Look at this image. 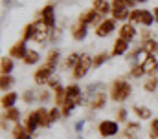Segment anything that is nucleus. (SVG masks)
<instances>
[{"label": "nucleus", "mask_w": 158, "mask_h": 139, "mask_svg": "<svg viewBox=\"0 0 158 139\" xmlns=\"http://www.w3.org/2000/svg\"><path fill=\"white\" fill-rule=\"evenodd\" d=\"M121 139H136V134H131V132L125 130V132L121 134Z\"/></svg>", "instance_id": "obj_45"}, {"label": "nucleus", "mask_w": 158, "mask_h": 139, "mask_svg": "<svg viewBox=\"0 0 158 139\" xmlns=\"http://www.w3.org/2000/svg\"><path fill=\"white\" fill-rule=\"evenodd\" d=\"M92 6H94V9H96L101 17H105V15H109V13L112 11V6H110V2H107V0H94Z\"/></svg>", "instance_id": "obj_13"}, {"label": "nucleus", "mask_w": 158, "mask_h": 139, "mask_svg": "<svg viewBox=\"0 0 158 139\" xmlns=\"http://www.w3.org/2000/svg\"><path fill=\"white\" fill-rule=\"evenodd\" d=\"M22 99H24V103H33V101H35V95H33V92H31V90H26V92H24V93H22Z\"/></svg>", "instance_id": "obj_41"}, {"label": "nucleus", "mask_w": 158, "mask_h": 139, "mask_svg": "<svg viewBox=\"0 0 158 139\" xmlns=\"http://www.w3.org/2000/svg\"><path fill=\"white\" fill-rule=\"evenodd\" d=\"M33 35H35V22L28 24L24 28V33H22V40H33Z\"/></svg>", "instance_id": "obj_33"}, {"label": "nucleus", "mask_w": 158, "mask_h": 139, "mask_svg": "<svg viewBox=\"0 0 158 139\" xmlns=\"http://www.w3.org/2000/svg\"><path fill=\"white\" fill-rule=\"evenodd\" d=\"M131 92H132V86L125 81V79H116L112 84H110V101H114V103H123L125 99H129V95H131Z\"/></svg>", "instance_id": "obj_1"}, {"label": "nucleus", "mask_w": 158, "mask_h": 139, "mask_svg": "<svg viewBox=\"0 0 158 139\" xmlns=\"http://www.w3.org/2000/svg\"><path fill=\"white\" fill-rule=\"evenodd\" d=\"M86 30H88V26H85V24L77 22V26H76V28H74V31H72L74 40H83V38L86 37Z\"/></svg>", "instance_id": "obj_27"}, {"label": "nucleus", "mask_w": 158, "mask_h": 139, "mask_svg": "<svg viewBox=\"0 0 158 139\" xmlns=\"http://www.w3.org/2000/svg\"><path fill=\"white\" fill-rule=\"evenodd\" d=\"M59 117H63V113H61V108H57V106H53L52 110H50V123H55Z\"/></svg>", "instance_id": "obj_37"}, {"label": "nucleus", "mask_w": 158, "mask_h": 139, "mask_svg": "<svg viewBox=\"0 0 158 139\" xmlns=\"http://www.w3.org/2000/svg\"><path fill=\"white\" fill-rule=\"evenodd\" d=\"M13 137L15 139H31V134H28V130L24 128V125H15L13 126Z\"/></svg>", "instance_id": "obj_22"}, {"label": "nucleus", "mask_w": 158, "mask_h": 139, "mask_svg": "<svg viewBox=\"0 0 158 139\" xmlns=\"http://www.w3.org/2000/svg\"><path fill=\"white\" fill-rule=\"evenodd\" d=\"M142 50H143L145 55H155L158 51V42L155 38H149V40H145V42L142 44Z\"/></svg>", "instance_id": "obj_19"}, {"label": "nucleus", "mask_w": 158, "mask_h": 139, "mask_svg": "<svg viewBox=\"0 0 158 139\" xmlns=\"http://www.w3.org/2000/svg\"><path fill=\"white\" fill-rule=\"evenodd\" d=\"M4 119L6 121H13V123H19L20 121V110H17L15 106L13 108H7L4 112Z\"/></svg>", "instance_id": "obj_25"}, {"label": "nucleus", "mask_w": 158, "mask_h": 139, "mask_svg": "<svg viewBox=\"0 0 158 139\" xmlns=\"http://www.w3.org/2000/svg\"><path fill=\"white\" fill-rule=\"evenodd\" d=\"M129 22H131V24H140V9H132V11H131Z\"/></svg>", "instance_id": "obj_40"}, {"label": "nucleus", "mask_w": 158, "mask_h": 139, "mask_svg": "<svg viewBox=\"0 0 158 139\" xmlns=\"http://www.w3.org/2000/svg\"><path fill=\"white\" fill-rule=\"evenodd\" d=\"M53 101H55L57 106H63L64 101H66V88H63V86L55 88V90H53Z\"/></svg>", "instance_id": "obj_23"}, {"label": "nucleus", "mask_w": 158, "mask_h": 139, "mask_svg": "<svg viewBox=\"0 0 158 139\" xmlns=\"http://www.w3.org/2000/svg\"><path fill=\"white\" fill-rule=\"evenodd\" d=\"M37 112V117H39V123L42 128H48L52 123H50V110L48 108H44V106H40V108H37L35 110Z\"/></svg>", "instance_id": "obj_17"}, {"label": "nucleus", "mask_w": 158, "mask_h": 139, "mask_svg": "<svg viewBox=\"0 0 158 139\" xmlns=\"http://www.w3.org/2000/svg\"><path fill=\"white\" fill-rule=\"evenodd\" d=\"M110 6H112V11L114 9H129V7H132L129 0H112Z\"/></svg>", "instance_id": "obj_35"}, {"label": "nucleus", "mask_w": 158, "mask_h": 139, "mask_svg": "<svg viewBox=\"0 0 158 139\" xmlns=\"http://www.w3.org/2000/svg\"><path fill=\"white\" fill-rule=\"evenodd\" d=\"M116 30V20L114 18H103V22L99 26H96V37H109Z\"/></svg>", "instance_id": "obj_5"}, {"label": "nucleus", "mask_w": 158, "mask_h": 139, "mask_svg": "<svg viewBox=\"0 0 158 139\" xmlns=\"http://www.w3.org/2000/svg\"><path fill=\"white\" fill-rule=\"evenodd\" d=\"M153 15H155V20L158 22V7H155V13H153Z\"/></svg>", "instance_id": "obj_50"}, {"label": "nucleus", "mask_w": 158, "mask_h": 139, "mask_svg": "<svg viewBox=\"0 0 158 139\" xmlns=\"http://www.w3.org/2000/svg\"><path fill=\"white\" fill-rule=\"evenodd\" d=\"M98 132L101 137H112L119 132V125L118 121H110V119H105L98 125Z\"/></svg>", "instance_id": "obj_3"}, {"label": "nucleus", "mask_w": 158, "mask_h": 139, "mask_svg": "<svg viewBox=\"0 0 158 139\" xmlns=\"http://www.w3.org/2000/svg\"><path fill=\"white\" fill-rule=\"evenodd\" d=\"M125 119H127V110H125V108H118V121L123 123Z\"/></svg>", "instance_id": "obj_43"}, {"label": "nucleus", "mask_w": 158, "mask_h": 139, "mask_svg": "<svg viewBox=\"0 0 158 139\" xmlns=\"http://www.w3.org/2000/svg\"><path fill=\"white\" fill-rule=\"evenodd\" d=\"M52 73H53V70L48 68V66L44 64V66H40V68L35 71L33 79H35V82H37V84H46V82H50V79H52Z\"/></svg>", "instance_id": "obj_10"}, {"label": "nucleus", "mask_w": 158, "mask_h": 139, "mask_svg": "<svg viewBox=\"0 0 158 139\" xmlns=\"http://www.w3.org/2000/svg\"><path fill=\"white\" fill-rule=\"evenodd\" d=\"M39 59H40V55H39V51H37V50H28V53H26V57H24L22 61H24V64L31 66V64H37V62H39Z\"/></svg>", "instance_id": "obj_26"}, {"label": "nucleus", "mask_w": 158, "mask_h": 139, "mask_svg": "<svg viewBox=\"0 0 158 139\" xmlns=\"http://www.w3.org/2000/svg\"><path fill=\"white\" fill-rule=\"evenodd\" d=\"M112 13V18L116 20V22H125V20H129V17H131V11L129 9H114V11H110Z\"/></svg>", "instance_id": "obj_28"}, {"label": "nucleus", "mask_w": 158, "mask_h": 139, "mask_svg": "<svg viewBox=\"0 0 158 139\" xmlns=\"http://www.w3.org/2000/svg\"><path fill=\"white\" fill-rule=\"evenodd\" d=\"M132 110H134V113L138 115V119H151V115H153L151 110H149L147 106H140V104H136Z\"/></svg>", "instance_id": "obj_29"}, {"label": "nucleus", "mask_w": 158, "mask_h": 139, "mask_svg": "<svg viewBox=\"0 0 158 139\" xmlns=\"http://www.w3.org/2000/svg\"><path fill=\"white\" fill-rule=\"evenodd\" d=\"M81 95H83V93H81V88H79L76 82L66 86V99H72V101H76L77 104H81L83 103V97H81Z\"/></svg>", "instance_id": "obj_12"}, {"label": "nucleus", "mask_w": 158, "mask_h": 139, "mask_svg": "<svg viewBox=\"0 0 158 139\" xmlns=\"http://www.w3.org/2000/svg\"><path fill=\"white\" fill-rule=\"evenodd\" d=\"M79 59H81V55H79V53H76V51H74V53H70V55L63 61V68H64V70H68V68L74 70L76 66H77Z\"/></svg>", "instance_id": "obj_21"}, {"label": "nucleus", "mask_w": 158, "mask_h": 139, "mask_svg": "<svg viewBox=\"0 0 158 139\" xmlns=\"http://www.w3.org/2000/svg\"><path fill=\"white\" fill-rule=\"evenodd\" d=\"M13 68H15V64H13L11 57H2L0 59V71H2V75H9Z\"/></svg>", "instance_id": "obj_20"}, {"label": "nucleus", "mask_w": 158, "mask_h": 139, "mask_svg": "<svg viewBox=\"0 0 158 139\" xmlns=\"http://www.w3.org/2000/svg\"><path fill=\"white\" fill-rule=\"evenodd\" d=\"M50 95H52V92L44 90V92H40L39 95H37V99H39L40 103H48V101H50Z\"/></svg>", "instance_id": "obj_42"}, {"label": "nucleus", "mask_w": 158, "mask_h": 139, "mask_svg": "<svg viewBox=\"0 0 158 139\" xmlns=\"http://www.w3.org/2000/svg\"><path fill=\"white\" fill-rule=\"evenodd\" d=\"M155 22H156V20H155V15H153L151 11H147V9H140V24H142L143 28H151Z\"/></svg>", "instance_id": "obj_16"}, {"label": "nucleus", "mask_w": 158, "mask_h": 139, "mask_svg": "<svg viewBox=\"0 0 158 139\" xmlns=\"http://www.w3.org/2000/svg\"><path fill=\"white\" fill-rule=\"evenodd\" d=\"M143 88L147 90V92H155L158 88V79H156V75H153V77H149L145 82H143Z\"/></svg>", "instance_id": "obj_34"}, {"label": "nucleus", "mask_w": 158, "mask_h": 139, "mask_svg": "<svg viewBox=\"0 0 158 139\" xmlns=\"http://www.w3.org/2000/svg\"><path fill=\"white\" fill-rule=\"evenodd\" d=\"M140 128H142V126H140L138 123H134V121H132V123H127V125H125V130H127V132H131V134H136V136H138Z\"/></svg>", "instance_id": "obj_38"}, {"label": "nucleus", "mask_w": 158, "mask_h": 139, "mask_svg": "<svg viewBox=\"0 0 158 139\" xmlns=\"http://www.w3.org/2000/svg\"><path fill=\"white\" fill-rule=\"evenodd\" d=\"M149 136H151V139H156L158 137V119H153V121H151V130H149Z\"/></svg>", "instance_id": "obj_39"}, {"label": "nucleus", "mask_w": 158, "mask_h": 139, "mask_svg": "<svg viewBox=\"0 0 158 139\" xmlns=\"http://www.w3.org/2000/svg\"><path fill=\"white\" fill-rule=\"evenodd\" d=\"M48 86L52 88V90H55V88H59L61 84H59V79H50V82H48Z\"/></svg>", "instance_id": "obj_44"}, {"label": "nucleus", "mask_w": 158, "mask_h": 139, "mask_svg": "<svg viewBox=\"0 0 158 139\" xmlns=\"http://www.w3.org/2000/svg\"><path fill=\"white\" fill-rule=\"evenodd\" d=\"M129 2H131V6H134V4H143L145 0H129Z\"/></svg>", "instance_id": "obj_49"}, {"label": "nucleus", "mask_w": 158, "mask_h": 139, "mask_svg": "<svg viewBox=\"0 0 158 139\" xmlns=\"http://www.w3.org/2000/svg\"><path fill=\"white\" fill-rule=\"evenodd\" d=\"M98 88H99V84H90V86L86 88V93H92V92H94V90H98Z\"/></svg>", "instance_id": "obj_47"}, {"label": "nucleus", "mask_w": 158, "mask_h": 139, "mask_svg": "<svg viewBox=\"0 0 158 139\" xmlns=\"http://www.w3.org/2000/svg\"><path fill=\"white\" fill-rule=\"evenodd\" d=\"M13 82H15V79H13L11 75H2V77H0V88H2V92L6 93V92L13 86Z\"/></svg>", "instance_id": "obj_31"}, {"label": "nucleus", "mask_w": 158, "mask_h": 139, "mask_svg": "<svg viewBox=\"0 0 158 139\" xmlns=\"http://www.w3.org/2000/svg\"><path fill=\"white\" fill-rule=\"evenodd\" d=\"M77 106V103L76 101H72V99H66L64 101V104L61 106V113H63V117H70L72 115V110Z\"/></svg>", "instance_id": "obj_30"}, {"label": "nucleus", "mask_w": 158, "mask_h": 139, "mask_svg": "<svg viewBox=\"0 0 158 139\" xmlns=\"http://www.w3.org/2000/svg\"><path fill=\"white\" fill-rule=\"evenodd\" d=\"M83 126H85V121H77V123H76V130H83Z\"/></svg>", "instance_id": "obj_48"}, {"label": "nucleus", "mask_w": 158, "mask_h": 139, "mask_svg": "<svg viewBox=\"0 0 158 139\" xmlns=\"http://www.w3.org/2000/svg\"><path fill=\"white\" fill-rule=\"evenodd\" d=\"M142 38H143V42L149 40V38H151V31H149V30H143V31H142Z\"/></svg>", "instance_id": "obj_46"}, {"label": "nucleus", "mask_w": 158, "mask_h": 139, "mask_svg": "<svg viewBox=\"0 0 158 139\" xmlns=\"http://www.w3.org/2000/svg\"><path fill=\"white\" fill-rule=\"evenodd\" d=\"M40 18H42V22H44L50 30L55 28V13H53V6H52V4H48V6L42 7V11H40Z\"/></svg>", "instance_id": "obj_6"}, {"label": "nucleus", "mask_w": 158, "mask_h": 139, "mask_svg": "<svg viewBox=\"0 0 158 139\" xmlns=\"http://www.w3.org/2000/svg\"><path fill=\"white\" fill-rule=\"evenodd\" d=\"M119 38H123V40H127V42H131L134 37H136V28H134V24H131V22H127V24H123L121 28H119Z\"/></svg>", "instance_id": "obj_11"}, {"label": "nucleus", "mask_w": 158, "mask_h": 139, "mask_svg": "<svg viewBox=\"0 0 158 139\" xmlns=\"http://www.w3.org/2000/svg\"><path fill=\"white\" fill-rule=\"evenodd\" d=\"M142 75H145V70L142 66V62H132V66H131V77L140 79Z\"/></svg>", "instance_id": "obj_32"}, {"label": "nucleus", "mask_w": 158, "mask_h": 139, "mask_svg": "<svg viewBox=\"0 0 158 139\" xmlns=\"http://www.w3.org/2000/svg\"><path fill=\"white\" fill-rule=\"evenodd\" d=\"M90 68H94V59L88 55V53H83L81 55V59H79V62H77V66L74 68V79H83L86 73H88V70Z\"/></svg>", "instance_id": "obj_2"}, {"label": "nucleus", "mask_w": 158, "mask_h": 139, "mask_svg": "<svg viewBox=\"0 0 158 139\" xmlns=\"http://www.w3.org/2000/svg\"><path fill=\"white\" fill-rule=\"evenodd\" d=\"M59 57H61V53H59V50H52L50 53H48V57H46V66L52 70H55V66H57V61H59Z\"/></svg>", "instance_id": "obj_24"}, {"label": "nucleus", "mask_w": 158, "mask_h": 139, "mask_svg": "<svg viewBox=\"0 0 158 139\" xmlns=\"http://www.w3.org/2000/svg\"><path fill=\"white\" fill-rule=\"evenodd\" d=\"M105 103H107V93L99 92V93L92 95V99H90V110H101L105 106Z\"/></svg>", "instance_id": "obj_14"}, {"label": "nucleus", "mask_w": 158, "mask_h": 139, "mask_svg": "<svg viewBox=\"0 0 158 139\" xmlns=\"http://www.w3.org/2000/svg\"><path fill=\"white\" fill-rule=\"evenodd\" d=\"M24 128L28 130V134H35L37 132V128L40 126V123H39V117H37V112L35 110H31L30 113H28V117L24 119Z\"/></svg>", "instance_id": "obj_7"}, {"label": "nucleus", "mask_w": 158, "mask_h": 139, "mask_svg": "<svg viewBox=\"0 0 158 139\" xmlns=\"http://www.w3.org/2000/svg\"><path fill=\"white\" fill-rule=\"evenodd\" d=\"M17 99H19V93H15V92H6L4 95H2V108L4 110H7V108H13L15 103H17Z\"/></svg>", "instance_id": "obj_15"}, {"label": "nucleus", "mask_w": 158, "mask_h": 139, "mask_svg": "<svg viewBox=\"0 0 158 139\" xmlns=\"http://www.w3.org/2000/svg\"><path fill=\"white\" fill-rule=\"evenodd\" d=\"M79 22H81V24H85V26H90V24H92V26H96V24L99 26V24L103 22V17H101V15H99L94 7H92V9H88V11L81 13Z\"/></svg>", "instance_id": "obj_4"}, {"label": "nucleus", "mask_w": 158, "mask_h": 139, "mask_svg": "<svg viewBox=\"0 0 158 139\" xmlns=\"http://www.w3.org/2000/svg\"><path fill=\"white\" fill-rule=\"evenodd\" d=\"M109 57H110V55H109L107 51H103V53L96 55V57H94V68H99L101 64H105V62L109 61Z\"/></svg>", "instance_id": "obj_36"}, {"label": "nucleus", "mask_w": 158, "mask_h": 139, "mask_svg": "<svg viewBox=\"0 0 158 139\" xmlns=\"http://www.w3.org/2000/svg\"><path fill=\"white\" fill-rule=\"evenodd\" d=\"M28 53V48H26V40H19L17 44H13L9 48V57L11 59H24Z\"/></svg>", "instance_id": "obj_9"}, {"label": "nucleus", "mask_w": 158, "mask_h": 139, "mask_svg": "<svg viewBox=\"0 0 158 139\" xmlns=\"http://www.w3.org/2000/svg\"><path fill=\"white\" fill-rule=\"evenodd\" d=\"M142 66L145 70V75H149V77H153V75H156L158 71V61L155 55H145V59L142 61Z\"/></svg>", "instance_id": "obj_8"}, {"label": "nucleus", "mask_w": 158, "mask_h": 139, "mask_svg": "<svg viewBox=\"0 0 158 139\" xmlns=\"http://www.w3.org/2000/svg\"><path fill=\"white\" fill-rule=\"evenodd\" d=\"M129 51V42L127 40H123V38H116V42H114V48H112V55H125Z\"/></svg>", "instance_id": "obj_18"}]
</instances>
